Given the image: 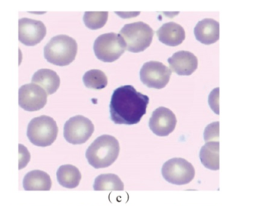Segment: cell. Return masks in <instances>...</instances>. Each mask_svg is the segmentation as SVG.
Returning <instances> with one entry per match:
<instances>
[{
  "label": "cell",
  "instance_id": "6",
  "mask_svg": "<svg viewBox=\"0 0 255 206\" xmlns=\"http://www.w3.org/2000/svg\"><path fill=\"white\" fill-rule=\"evenodd\" d=\"M126 50V44L119 34L110 32L100 35L94 43V51L98 59L113 62Z\"/></svg>",
  "mask_w": 255,
  "mask_h": 206
},
{
  "label": "cell",
  "instance_id": "8",
  "mask_svg": "<svg viewBox=\"0 0 255 206\" xmlns=\"http://www.w3.org/2000/svg\"><path fill=\"white\" fill-rule=\"evenodd\" d=\"M95 126L90 119L83 116L70 118L64 126V137L73 145L86 143L92 137Z\"/></svg>",
  "mask_w": 255,
  "mask_h": 206
},
{
  "label": "cell",
  "instance_id": "9",
  "mask_svg": "<svg viewBox=\"0 0 255 206\" xmlns=\"http://www.w3.org/2000/svg\"><path fill=\"white\" fill-rule=\"evenodd\" d=\"M171 75V70L156 61L145 62L140 70L141 82L152 89H163L169 82Z\"/></svg>",
  "mask_w": 255,
  "mask_h": 206
},
{
  "label": "cell",
  "instance_id": "23",
  "mask_svg": "<svg viewBox=\"0 0 255 206\" xmlns=\"http://www.w3.org/2000/svg\"><path fill=\"white\" fill-rule=\"evenodd\" d=\"M219 137V122L210 124L206 128L204 131V140L206 143L213 141L216 139L218 140Z\"/></svg>",
  "mask_w": 255,
  "mask_h": 206
},
{
  "label": "cell",
  "instance_id": "13",
  "mask_svg": "<svg viewBox=\"0 0 255 206\" xmlns=\"http://www.w3.org/2000/svg\"><path fill=\"white\" fill-rule=\"evenodd\" d=\"M169 69L180 76H189L198 68V58L189 51L177 52L168 59Z\"/></svg>",
  "mask_w": 255,
  "mask_h": 206
},
{
  "label": "cell",
  "instance_id": "4",
  "mask_svg": "<svg viewBox=\"0 0 255 206\" xmlns=\"http://www.w3.org/2000/svg\"><path fill=\"white\" fill-rule=\"evenodd\" d=\"M153 29L144 22L126 24L121 29L119 35L126 44V50L131 53H140L151 44L153 38Z\"/></svg>",
  "mask_w": 255,
  "mask_h": 206
},
{
  "label": "cell",
  "instance_id": "25",
  "mask_svg": "<svg viewBox=\"0 0 255 206\" xmlns=\"http://www.w3.org/2000/svg\"><path fill=\"white\" fill-rule=\"evenodd\" d=\"M219 89L216 88L214 90L212 91L209 96V104L212 110L216 113L219 114Z\"/></svg>",
  "mask_w": 255,
  "mask_h": 206
},
{
  "label": "cell",
  "instance_id": "10",
  "mask_svg": "<svg viewBox=\"0 0 255 206\" xmlns=\"http://www.w3.org/2000/svg\"><path fill=\"white\" fill-rule=\"evenodd\" d=\"M18 95L19 105L26 111H38L47 104V92L35 83L22 86L19 89Z\"/></svg>",
  "mask_w": 255,
  "mask_h": 206
},
{
  "label": "cell",
  "instance_id": "21",
  "mask_svg": "<svg viewBox=\"0 0 255 206\" xmlns=\"http://www.w3.org/2000/svg\"><path fill=\"white\" fill-rule=\"evenodd\" d=\"M85 86L89 89H103L108 84V78L104 71L93 69L87 71L83 77Z\"/></svg>",
  "mask_w": 255,
  "mask_h": 206
},
{
  "label": "cell",
  "instance_id": "14",
  "mask_svg": "<svg viewBox=\"0 0 255 206\" xmlns=\"http://www.w3.org/2000/svg\"><path fill=\"white\" fill-rule=\"evenodd\" d=\"M195 38L204 44H212L219 41V23L213 19H204L194 29Z\"/></svg>",
  "mask_w": 255,
  "mask_h": 206
},
{
  "label": "cell",
  "instance_id": "12",
  "mask_svg": "<svg viewBox=\"0 0 255 206\" xmlns=\"http://www.w3.org/2000/svg\"><path fill=\"white\" fill-rule=\"evenodd\" d=\"M177 125L174 113L166 107H160L152 113L149 120V128L159 137H167L174 131Z\"/></svg>",
  "mask_w": 255,
  "mask_h": 206
},
{
  "label": "cell",
  "instance_id": "3",
  "mask_svg": "<svg viewBox=\"0 0 255 206\" xmlns=\"http://www.w3.org/2000/svg\"><path fill=\"white\" fill-rule=\"evenodd\" d=\"M77 49L74 38L66 35H56L44 47V57L53 65L66 66L75 59Z\"/></svg>",
  "mask_w": 255,
  "mask_h": 206
},
{
  "label": "cell",
  "instance_id": "18",
  "mask_svg": "<svg viewBox=\"0 0 255 206\" xmlns=\"http://www.w3.org/2000/svg\"><path fill=\"white\" fill-rule=\"evenodd\" d=\"M56 178L61 186L68 189H74L80 185L82 175L79 169L75 166L65 164L58 169Z\"/></svg>",
  "mask_w": 255,
  "mask_h": 206
},
{
  "label": "cell",
  "instance_id": "1",
  "mask_svg": "<svg viewBox=\"0 0 255 206\" xmlns=\"http://www.w3.org/2000/svg\"><path fill=\"white\" fill-rule=\"evenodd\" d=\"M149 97L130 85L117 88L110 101V119L116 125L138 124L146 114Z\"/></svg>",
  "mask_w": 255,
  "mask_h": 206
},
{
  "label": "cell",
  "instance_id": "17",
  "mask_svg": "<svg viewBox=\"0 0 255 206\" xmlns=\"http://www.w3.org/2000/svg\"><path fill=\"white\" fill-rule=\"evenodd\" d=\"M32 82L44 89L47 95H53L60 86V78L57 73L47 68L38 70L35 72Z\"/></svg>",
  "mask_w": 255,
  "mask_h": 206
},
{
  "label": "cell",
  "instance_id": "11",
  "mask_svg": "<svg viewBox=\"0 0 255 206\" xmlns=\"http://www.w3.org/2000/svg\"><path fill=\"white\" fill-rule=\"evenodd\" d=\"M47 34L45 25L39 20L22 18L18 22L19 41L26 46L39 44Z\"/></svg>",
  "mask_w": 255,
  "mask_h": 206
},
{
  "label": "cell",
  "instance_id": "5",
  "mask_svg": "<svg viewBox=\"0 0 255 206\" xmlns=\"http://www.w3.org/2000/svg\"><path fill=\"white\" fill-rule=\"evenodd\" d=\"M58 132L56 121L50 116H41L31 120L26 134L32 144L38 147H47L54 143Z\"/></svg>",
  "mask_w": 255,
  "mask_h": 206
},
{
  "label": "cell",
  "instance_id": "24",
  "mask_svg": "<svg viewBox=\"0 0 255 206\" xmlns=\"http://www.w3.org/2000/svg\"><path fill=\"white\" fill-rule=\"evenodd\" d=\"M19 170L25 168L30 161V153L27 148L23 145L19 144Z\"/></svg>",
  "mask_w": 255,
  "mask_h": 206
},
{
  "label": "cell",
  "instance_id": "16",
  "mask_svg": "<svg viewBox=\"0 0 255 206\" xmlns=\"http://www.w3.org/2000/svg\"><path fill=\"white\" fill-rule=\"evenodd\" d=\"M23 187L25 191H50L51 178L42 170H32L23 178Z\"/></svg>",
  "mask_w": 255,
  "mask_h": 206
},
{
  "label": "cell",
  "instance_id": "15",
  "mask_svg": "<svg viewBox=\"0 0 255 206\" xmlns=\"http://www.w3.org/2000/svg\"><path fill=\"white\" fill-rule=\"evenodd\" d=\"M156 35L162 44L171 47L180 45L186 38L184 29L174 22L162 25L156 32Z\"/></svg>",
  "mask_w": 255,
  "mask_h": 206
},
{
  "label": "cell",
  "instance_id": "2",
  "mask_svg": "<svg viewBox=\"0 0 255 206\" xmlns=\"http://www.w3.org/2000/svg\"><path fill=\"white\" fill-rule=\"evenodd\" d=\"M120 146L116 137L102 135L98 137L86 150L88 162L95 169L106 168L117 160Z\"/></svg>",
  "mask_w": 255,
  "mask_h": 206
},
{
  "label": "cell",
  "instance_id": "22",
  "mask_svg": "<svg viewBox=\"0 0 255 206\" xmlns=\"http://www.w3.org/2000/svg\"><path fill=\"white\" fill-rule=\"evenodd\" d=\"M108 16V11H86L83 21L89 29L95 30L105 26Z\"/></svg>",
  "mask_w": 255,
  "mask_h": 206
},
{
  "label": "cell",
  "instance_id": "19",
  "mask_svg": "<svg viewBox=\"0 0 255 206\" xmlns=\"http://www.w3.org/2000/svg\"><path fill=\"white\" fill-rule=\"evenodd\" d=\"M200 159L206 168L219 170V142H207L200 151Z\"/></svg>",
  "mask_w": 255,
  "mask_h": 206
},
{
  "label": "cell",
  "instance_id": "7",
  "mask_svg": "<svg viewBox=\"0 0 255 206\" xmlns=\"http://www.w3.org/2000/svg\"><path fill=\"white\" fill-rule=\"evenodd\" d=\"M164 179L176 185H183L192 182L195 177V168L192 164L183 158H172L162 166Z\"/></svg>",
  "mask_w": 255,
  "mask_h": 206
},
{
  "label": "cell",
  "instance_id": "20",
  "mask_svg": "<svg viewBox=\"0 0 255 206\" xmlns=\"http://www.w3.org/2000/svg\"><path fill=\"white\" fill-rule=\"evenodd\" d=\"M95 191H124L125 185L117 175L101 174L95 179Z\"/></svg>",
  "mask_w": 255,
  "mask_h": 206
}]
</instances>
